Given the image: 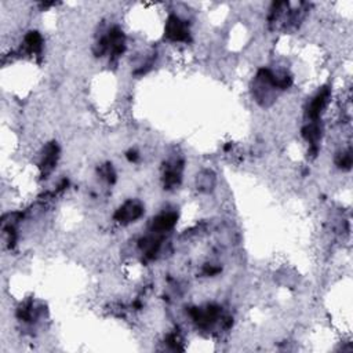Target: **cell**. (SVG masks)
Listing matches in <instances>:
<instances>
[{
    "instance_id": "1",
    "label": "cell",
    "mask_w": 353,
    "mask_h": 353,
    "mask_svg": "<svg viewBox=\"0 0 353 353\" xmlns=\"http://www.w3.org/2000/svg\"><path fill=\"white\" fill-rule=\"evenodd\" d=\"M166 33L172 40H186L188 39V32H186L185 25L176 17H171L168 19Z\"/></svg>"
},
{
    "instance_id": "2",
    "label": "cell",
    "mask_w": 353,
    "mask_h": 353,
    "mask_svg": "<svg viewBox=\"0 0 353 353\" xmlns=\"http://www.w3.org/2000/svg\"><path fill=\"white\" fill-rule=\"evenodd\" d=\"M141 214H142V209H141L140 206L127 203L125 206H123V209L117 211L116 218L120 222H130V221H134L138 217H141Z\"/></svg>"
},
{
    "instance_id": "3",
    "label": "cell",
    "mask_w": 353,
    "mask_h": 353,
    "mask_svg": "<svg viewBox=\"0 0 353 353\" xmlns=\"http://www.w3.org/2000/svg\"><path fill=\"white\" fill-rule=\"evenodd\" d=\"M175 222V214H163V215H159L158 218L154 221V229L155 231H158V232H164V231L171 229Z\"/></svg>"
},
{
    "instance_id": "4",
    "label": "cell",
    "mask_w": 353,
    "mask_h": 353,
    "mask_svg": "<svg viewBox=\"0 0 353 353\" xmlns=\"http://www.w3.org/2000/svg\"><path fill=\"white\" fill-rule=\"evenodd\" d=\"M327 98H329V90H324L323 93L319 94V95L313 99V103L311 104V108H309V116L316 119V117L320 115L323 108L325 107Z\"/></svg>"
},
{
    "instance_id": "5",
    "label": "cell",
    "mask_w": 353,
    "mask_h": 353,
    "mask_svg": "<svg viewBox=\"0 0 353 353\" xmlns=\"http://www.w3.org/2000/svg\"><path fill=\"white\" fill-rule=\"evenodd\" d=\"M27 46H28L29 52L32 53H37L40 48H42V37H40V35L36 32H31L27 36Z\"/></svg>"
}]
</instances>
